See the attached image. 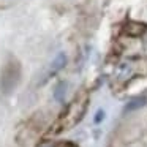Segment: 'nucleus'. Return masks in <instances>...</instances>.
<instances>
[{
	"instance_id": "f257e3e1",
	"label": "nucleus",
	"mask_w": 147,
	"mask_h": 147,
	"mask_svg": "<svg viewBox=\"0 0 147 147\" xmlns=\"http://www.w3.org/2000/svg\"><path fill=\"white\" fill-rule=\"evenodd\" d=\"M18 79H19V63L11 60L3 67L2 78H0V84H2L3 92L8 93L10 90H13L18 84Z\"/></svg>"
},
{
	"instance_id": "0eeeda50",
	"label": "nucleus",
	"mask_w": 147,
	"mask_h": 147,
	"mask_svg": "<svg viewBox=\"0 0 147 147\" xmlns=\"http://www.w3.org/2000/svg\"><path fill=\"white\" fill-rule=\"evenodd\" d=\"M60 147H76V146H73V144H70V142H65V144H62Z\"/></svg>"
},
{
	"instance_id": "6e6552de",
	"label": "nucleus",
	"mask_w": 147,
	"mask_h": 147,
	"mask_svg": "<svg viewBox=\"0 0 147 147\" xmlns=\"http://www.w3.org/2000/svg\"><path fill=\"white\" fill-rule=\"evenodd\" d=\"M43 147H54V146H51V144H48V146H43Z\"/></svg>"
},
{
	"instance_id": "39448f33",
	"label": "nucleus",
	"mask_w": 147,
	"mask_h": 147,
	"mask_svg": "<svg viewBox=\"0 0 147 147\" xmlns=\"http://www.w3.org/2000/svg\"><path fill=\"white\" fill-rule=\"evenodd\" d=\"M131 74H133V67H131L128 62L119 65V68H117V78H119V79L127 81L128 78H131Z\"/></svg>"
},
{
	"instance_id": "f03ea898",
	"label": "nucleus",
	"mask_w": 147,
	"mask_h": 147,
	"mask_svg": "<svg viewBox=\"0 0 147 147\" xmlns=\"http://www.w3.org/2000/svg\"><path fill=\"white\" fill-rule=\"evenodd\" d=\"M147 105V96L146 95H138L134 98H131L130 101L125 105V112H131V111H138V109L144 108Z\"/></svg>"
},
{
	"instance_id": "7ed1b4c3",
	"label": "nucleus",
	"mask_w": 147,
	"mask_h": 147,
	"mask_svg": "<svg viewBox=\"0 0 147 147\" xmlns=\"http://www.w3.org/2000/svg\"><path fill=\"white\" fill-rule=\"evenodd\" d=\"M65 65H67V55H65L63 52H59V54L55 55V59L52 60V63H51V68H49V76L54 74V73H57V71H60Z\"/></svg>"
},
{
	"instance_id": "423d86ee",
	"label": "nucleus",
	"mask_w": 147,
	"mask_h": 147,
	"mask_svg": "<svg viewBox=\"0 0 147 147\" xmlns=\"http://www.w3.org/2000/svg\"><path fill=\"white\" fill-rule=\"evenodd\" d=\"M103 120H105V111H103V109H98L96 114H95L93 122H95V123H100V122H103Z\"/></svg>"
},
{
	"instance_id": "20e7f679",
	"label": "nucleus",
	"mask_w": 147,
	"mask_h": 147,
	"mask_svg": "<svg viewBox=\"0 0 147 147\" xmlns=\"http://www.w3.org/2000/svg\"><path fill=\"white\" fill-rule=\"evenodd\" d=\"M67 89H68V82L67 81H60L54 89V100L59 103H63L65 95H67Z\"/></svg>"
}]
</instances>
